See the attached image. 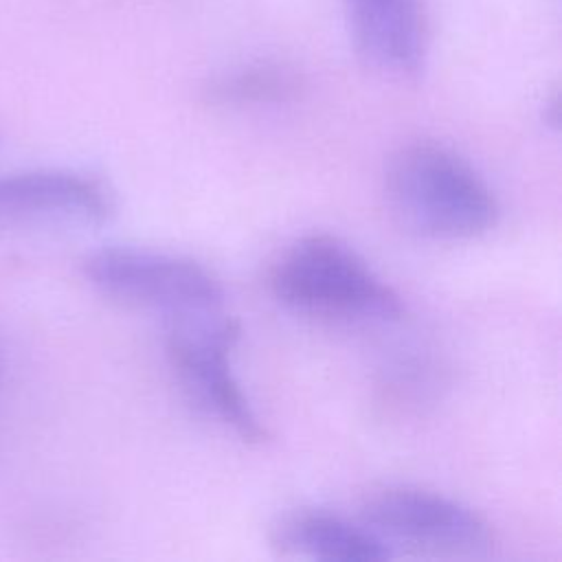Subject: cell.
<instances>
[{
	"instance_id": "6da1fadb",
	"label": "cell",
	"mask_w": 562,
	"mask_h": 562,
	"mask_svg": "<svg viewBox=\"0 0 562 562\" xmlns=\"http://www.w3.org/2000/svg\"><path fill=\"white\" fill-rule=\"evenodd\" d=\"M391 213L430 239H474L498 224L501 206L483 176L439 143L400 147L384 171Z\"/></svg>"
},
{
	"instance_id": "7a4b0ae2",
	"label": "cell",
	"mask_w": 562,
	"mask_h": 562,
	"mask_svg": "<svg viewBox=\"0 0 562 562\" xmlns=\"http://www.w3.org/2000/svg\"><path fill=\"white\" fill-rule=\"evenodd\" d=\"M272 296L288 310L336 321H395L400 294L342 239L316 233L296 239L272 263Z\"/></svg>"
},
{
	"instance_id": "3957f363",
	"label": "cell",
	"mask_w": 562,
	"mask_h": 562,
	"mask_svg": "<svg viewBox=\"0 0 562 562\" xmlns=\"http://www.w3.org/2000/svg\"><path fill=\"white\" fill-rule=\"evenodd\" d=\"M211 314L176 318L165 349L169 364L189 400L244 443H263L268 430L233 375L231 356L241 327L235 318Z\"/></svg>"
},
{
	"instance_id": "277c9868",
	"label": "cell",
	"mask_w": 562,
	"mask_h": 562,
	"mask_svg": "<svg viewBox=\"0 0 562 562\" xmlns=\"http://www.w3.org/2000/svg\"><path fill=\"white\" fill-rule=\"evenodd\" d=\"M83 277L103 296L176 318L213 314L224 299L220 281L198 261L132 246H108L83 259Z\"/></svg>"
},
{
	"instance_id": "5b68a950",
	"label": "cell",
	"mask_w": 562,
	"mask_h": 562,
	"mask_svg": "<svg viewBox=\"0 0 562 562\" xmlns=\"http://www.w3.org/2000/svg\"><path fill=\"white\" fill-rule=\"evenodd\" d=\"M360 522L389 549L400 544L426 555H481L494 544L492 525L479 512L439 492L408 485L369 494Z\"/></svg>"
},
{
	"instance_id": "8992f818",
	"label": "cell",
	"mask_w": 562,
	"mask_h": 562,
	"mask_svg": "<svg viewBox=\"0 0 562 562\" xmlns=\"http://www.w3.org/2000/svg\"><path fill=\"white\" fill-rule=\"evenodd\" d=\"M114 193L97 176L72 169H33L0 176V224H103Z\"/></svg>"
},
{
	"instance_id": "52a82bcc",
	"label": "cell",
	"mask_w": 562,
	"mask_h": 562,
	"mask_svg": "<svg viewBox=\"0 0 562 562\" xmlns=\"http://www.w3.org/2000/svg\"><path fill=\"white\" fill-rule=\"evenodd\" d=\"M358 57L386 75L413 77L428 48L424 0H342Z\"/></svg>"
},
{
	"instance_id": "ba28073f",
	"label": "cell",
	"mask_w": 562,
	"mask_h": 562,
	"mask_svg": "<svg viewBox=\"0 0 562 562\" xmlns=\"http://www.w3.org/2000/svg\"><path fill=\"white\" fill-rule=\"evenodd\" d=\"M270 544L288 558L329 562H380L393 555L360 520L351 522L325 509H296L281 516L272 527Z\"/></svg>"
},
{
	"instance_id": "9c48e42d",
	"label": "cell",
	"mask_w": 562,
	"mask_h": 562,
	"mask_svg": "<svg viewBox=\"0 0 562 562\" xmlns=\"http://www.w3.org/2000/svg\"><path fill=\"white\" fill-rule=\"evenodd\" d=\"M303 90V77L288 64L257 61L211 79L204 99L220 108L277 105L292 101Z\"/></svg>"
},
{
	"instance_id": "30bf717a",
	"label": "cell",
	"mask_w": 562,
	"mask_h": 562,
	"mask_svg": "<svg viewBox=\"0 0 562 562\" xmlns=\"http://www.w3.org/2000/svg\"><path fill=\"white\" fill-rule=\"evenodd\" d=\"M0 375H2V360H0Z\"/></svg>"
}]
</instances>
